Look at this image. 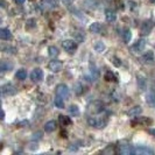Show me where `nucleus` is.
<instances>
[{
  "mask_svg": "<svg viewBox=\"0 0 155 155\" xmlns=\"http://www.w3.org/2000/svg\"><path fill=\"white\" fill-rule=\"evenodd\" d=\"M74 89H75V93L78 94V96L84 92V86L82 85L81 83H76V84L74 85Z\"/></svg>",
  "mask_w": 155,
  "mask_h": 155,
  "instance_id": "cd10ccee",
  "label": "nucleus"
},
{
  "mask_svg": "<svg viewBox=\"0 0 155 155\" xmlns=\"http://www.w3.org/2000/svg\"><path fill=\"white\" fill-rule=\"evenodd\" d=\"M12 38H13V35H12L9 29H7V28H1L0 29V39L1 40L9 41V40H12Z\"/></svg>",
  "mask_w": 155,
  "mask_h": 155,
  "instance_id": "9d476101",
  "label": "nucleus"
},
{
  "mask_svg": "<svg viewBox=\"0 0 155 155\" xmlns=\"http://www.w3.org/2000/svg\"><path fill=\"white\" fill-rule=\"evenodd\" d=\"M123 39H124L126 43H128L131 41V39H132V31H131V29H127V28L124 29V31H123Z\"/></svg>",
  "mask_w": 155,
  "mask_h": 155,
  "instance_id": "4be33fe9",
  "label": "nucleus"
},
{
  "mask_svg": "<svg viewBox=\"0 0 155 155\" xmlns=\"http://www.w3.org/2000/svg\"><path fill=\"white\" fill-rule=\"evenodd\" d=\"M54 104L55 106H56V109H64V101H63L62 97H60V96L55 97Z\"/></svg>",
  "mask_w": 155,
  "mask_h": 155,
  "instance_id": "412c9836",
  "label": "nucleus"
},
{
  "mask_svg": "<svg viewBox=\"0 0 155 155\" xmlns=\"http://www.w3.org/2000/svg\"><path fill=\"white\" fill-rule=\"evenodd\" d=\"M1 92L4 96H13L16 93V89L15 86L12 85V84H6L1 87Z\"/></svg>",
  "mask_w": 155,
  "mask_h": 155,
  "instance_id": "1a4fd4ad",
  "label": "nucleus"
},
{
  "mask_svg": "<svg viewBox=\"0 0 155 155\" xmlns=\"http://www.w3.org/2000/svg\"><path fill=\"white\" fill-rule=\"evenodd\" d=\"M56 94L62 97L63 99H68L70 97V90L65 84H58L56 86Z\"/></svg>",
  "mask_w": 155,
  "mask_h": 155,
  "instance_id": "7ed1b4c3",
  "label": "nucleus"
},
{
  "mask_svg": "<svg viewBox=\"0 0 155 155\" xmlns=\"http://www.w3.org/2000/svg\"><path fill=\"white\" fill-rule=\"evenodd\" d=\"M103 110H104V105L99 101H93L89 105V112H91V113H101L103 112Z\"/></svg>",
  "mask_w": 155,
  "mask_h": 155,
  "instance_id": "39448f33",
  "label": "nucleus"
},
{
  "mask_svg": "<svg viewBox=\"0 0 155 155\" xmlns=\"http://www.w3.org/2000/svg\"><path fill=\"white\" fill-rule=\"evenodd\" d=\"M148 132L150 133L152 135H154L155 137V128H149V130H148Z\"/></svg>",
  "mask_w": 155,
  "mask_h": 155,
  "instance_id": "c9c22d12",
  "label": "nucleus"
},
{
  "mask_svg": "<svg viewBox=\"0 0 155 155\" xmlns=\"http://www.w3.org/2000/svg\"><path fill=\"white\" fill-rule=\"evenodd\" d=\"M62 47L67 53L72 54V53L77 49V42L74 41V40H64L62 42Z\"/></svg>",
  "mask_w": 155,
  "mask_h": 155,
  "instance_id": "f03ea898",
  "label": "nucleus"
},
{
  "mask_svg": "<svg viewBox=\"0 0 155 155\" xmlns=\"http://www.w3.org/2000/svg\"><path fill=\"white\" fill-rule=\"evenodd\" d=\"M48 53H49V56H50V57H56V56H58V54H60L58 49H57V48H56L55 46L49 47V49H48Z\"/></svg>",
  "mask_w": 155,
  "mask_h": 155,
  "instance_id": "a878e982",
  "label": "nucleus"
},
{
  "mask_svg": "<svg viewBox=\"0 0 155 155\" xmlns=\"http://www.w3.org/2000/svg\"><path fill=\"white\" fill-rule=\"evenodd\" d=\"M155 152L147 146H135L133 148V154L137 155H153Z\"/></svg>",
  "mask_w": 155,
  "mask_h": 155,
  "instance_id": "20e7f679",
  "label": "nucleus"
},
{
  "mask_svg": "<svg viewBox=\"0 0 155 155\" xmlns=\"http://www.w3.org/2000/svg\"><path fill=\"white\" fill-rule=\"evenodd\" d=\"M41 137H42V133L41 132H38V133H34L33 134V140H36V139H41Z\"/></svg>",
  "mask_w": 155,
  "mask_h": 155,
  "instance_id": "72a5a7b5",
  "label": "nucleus"
},
{
  "mask_svg": "<svg viewBox=\"0 0 155 155\" xmlns=\"http://www.w3.org/2000/svg\"><path fill=\"white\" fill-rule=\"evenodd\" d=\"M87 124L91 127H96V128H103L107 124V120H103L101 118H96V117H90L87 118Z\"/></svg>",
  "mask_w": 155,
  "mask_h": 155,
  "instance_id": "f257e3e1",
  "label": "nucleus"
},
{
  "mask_svg": "<svg viewBox=\"0 0 155 155\" xmlns=\"http://www.w3.org/2000/svg\"><path fill=\"white\" fill-rule=\"evenodd\" d=\"M2 50H4V53H7V54H15L16 53V49L13 47H5Z\"/></svg>",
  "mask_w": 155,
  "mask_h": 155,
  "instance_id": "2f4dec72",
  "label": "nucleus"
},
{
  "mask_svg": "<svg viewBox=\"0 0 155 155\" xmlns=\"http://www.w3.org/2000/svg\"><path fill=\"white\" fill-rule=\"evenodd\" d=\"M105 45H104V42H101V41H98V42H96V45H94V50L97 51V53H103L104 50H105Z\"/></svg>",
  "mask_w": 155,
  "mask_h": 155,
  "instance_id": "393cba45",
  "label": "nucleus"
},
{
  "mask_svg": "<svg viewBox=\"0 0 155 155\" xmlns=\"http://www.w3.org/2000/svg\"><path fill=\"white\" fill-rule=\"evenodd\" d=\"M58 120L60 123L63 125V126H67V125H71V119L69 117H65V116H60L58 117Z\"/></svg>",
  "mask_w": 155,
  "mask_h": 155,
  "instance_id": "bb28decb",
  "label": "nucleus"
},
{
  "mask_svg": "<svg viewBox=\"0 0 155 155\" xmlns=\"http://www.w3.org/2000/svg\"><path fill=\"white\" fill-rule=\"evenodd\" d=\"M142 112V109L140 107V106H135V107H133L128 112H127V114L130 117H135V116H140V113Z\"/></svg>",
  "mask_w": 155,
  "mask_h": 155,
  "instance_id": "aec40b11",
  "label": "nucleus"
},
{
  "mask_svg": "<svg viewBox=\"0 0 155 155\" xmlns=\"http://www.w3.org/2000/svg\"><path fill=\"white\" fill-rule=\"evenodd\" d=\"M153 22L152 21H149V20H146V21H143L142 25H141V28H140V31H141V34L142 35H148L152 29H153Z\"/></svg>",
  "mask_w": 155,
  "mask_h": 155,
  "instance_id": "423d86ee",
  "label": "nucleus"
},
{
  "mask_svg": "<svg viewBox=\"0 0 155 155\" xmlns=\"http://www.w3.org/2000/svg\"><path fill=\"white\" fill-rule=\"evenodd\" d=\"M142 58H143V61L146 63H152L154 62L155 60V55H154V51H152V50H148L146 51L143 56H142Z\"/></svg>",
  "mask_w": 155,
  "mask_h": 155,
  "instance_id": "4468645a",
  "label": "nucleus"
},
{
  "mask_svg": "<svg viewBox=\"0 0 155 155\" xmlns=\"http://www.w3.org/2000/svg\"><path fill=\"white\" fill-rule=\"evenodd\" d=\"M25 125H28V121H21L18 124V126H25Z\"/></svg>",
  "mask_w": 155,
  "mask_h": 155,
  "instance_id": "e433bc0d",
  "label": "nucleus"
},
{
  "mask_svg": "<svg viewBox=\"0 0 155 155\" xmlns=\"http://www.w3.org/2000/svg\"><path fill=\"white\" fill-rule=\"evenodd\" d=\"M119 153H121V154H131V153H133V149L131 148V146H127V145L119 146Z\"/></svg>",
  "mask_w": 155,
  "mask_h": 155,
  "instance_id": "b1692460",
  "label": "nucleus"
},
{
  "mask_svg": "<svg viewBox=\"0 0 155 155\" xmlns=\"http://www.w3.org/2000/svg\"><path fill=\"white\" fill-rule=\"evenodd\" d=\"M55 130H56V123H55L54 120H50V121L46 123V125H45V131L47 133L54 132Z\"/></svg>",
  "mask_w": 155,
  "mask_h": 155,
  "instance_id": "2eb2a0df",
  "label": "nucleus"
},
{
  "mask_svg": "<svg viewBox=\"0 0 155 155\" xmlns=\"http://www.w3.org/2000/svg\"><path fill=\"white\" fill-rule=\"evenodd\" d=\"M105 18H106V20H107L109 22H114L117 20L116 12L112 11V9H106V11H105Z\"/></svg>",
  "mask_w": 155,
  "mask_h": 155,
  "instance_id": "ddd939ff",
  "label": "nucleus"
},
{
  "mask_svg": "<svg viewBox=\"0 0 155 155\" xmlns=\"http://www.w3.org/2000/svg\"><path fill=\"white\" fill-rule=\"evenodd\" d=\"M14 1H15V4H18V5H22V4H25L26 0H14Z\"/></svg>",
  "mask_w": 155,
  "mask_h": 155,
  "instance_id": "f704fd0d",
  "label": "nucleus"
},
{
  "mask_svg": "<svg viewBox=\"0 0 155 155\" xmlns=\"http://www.w3.org/2000/svg\"><path fill=\"white\" fill-rule=\"evenodd\" d=\"M42 1H43L45 5L49 6V7H56L60 2V0H42Z\"/></svg>",
  "mask_w": 155,
  "mask_h": 155,
  "instance_id": "c85d7f7f",
  "label": "nucleus"
},
{
  "mask_svg": "<svg viewBox=\"0 0 155 155\" xmlns=\"http://www.w3.org/2000/svg\"><path fill=\"white\" fill-rule=\"evenodd\" d=\"M138 124L140 125H149L152 124V120L147 118V117H141V118H137L135 120L132 121V126H137Z\"/></svg>",
  "mask_w": 155,
  "mask_h": 155,
  "instance_id": "9b49d317",
  "label": "nucleus"
},
{
  "mask_svg": "<svg viewBox=\"0 0 155 155\" xmlns=\"http://www.w3.org/2000/svg\"><path fill=\"white\" fill-rule=\"evenodd\" d=\"M89 29L91 33H94V34H97V33H99L101 31V25L99 22H93L90 25V27H89Z\"/></svg>",
  "mask_w": 155,
  "mask_h": 155,
  "instance_id": "a211bd4d",
  "label": "nucleus"
},
{
  "mask_svg": "<svg viewBox=\"0 0 155 155\" xmlns=\"http://www.w3.org/2000/svg\"><path fill=\"white\" fill-rule=\"evenodd\" d=\"M64 1V4H69V2H72L74 0H63Z\"/></svg>",
  "mask_w": 155,
  "mask_h": 155,
  "instance_id": "4c0bfd02",
  "label": "nucleus"
},
{
  "mask_svg": "<svg viewBox=\"0 0 155 155\" xmlns=\"http://www.w3.org/2000/svg\"><path fill=\"white\" fill-rule=\"evenodd\" d=\"M13 69V63L8 62V61H2L1 64H0V70L2 72H6L8 70Z\"/></svg>",
  "mask_w": 155,
  "mask_h": 155,
  "instance_id": "f3484780",
  "label": "nucleus"
},
{
  "mask_svg": "<svg viewBox=\"0 0 155 155\" xmlns=\"http://www.w3.org/2000/svg\"><path fill=\"white\" fill-rule=\"evenodd\" d=\"M145 47H146V40H145V39H140V40H138L135 43H134V46H133V49H134L135 51L140 53V51H142V50L145 49Z\"/></svg>",
  "mask_w": 155,
  "mask_h": 155,
  "instance_id": "f8f14e48",
  "label": "nucleus"
},
{
  "mask_svg": "<svg viewBox=\"0 0 155 155\" xmlns=\"http://www.w3.org/2000/svg\"><path fill=\"white\" fill-rule=\"evenodd\" d=\"M146 103L149 106L155 107V92H149L146 96Z\"/></svg>",
  "mask_w": 155,
  "mask_h": 155,
  "instance_id": "dca6fc26",
  "label": "nucleus"
},
{
  "mask_svg": "<svg viewBox=\"0 0 155 155\" xmlns=\"http://www.w3.org/2000/svg\"><path fill=\"white\" fill-rule=\"evenodd\" d=\"M26 25H27V28H35V25H36V21H35V19H29L27 22H26Z\"/></svg>",
  "mask_w": 155,
  "mask_h": 155,
  "instance_id": "473e14b6",
  "label": "nucleus"
},
{
  "mask_svg": "<svg viewBox=\"0 0 155 155\" xmlns=\"http://www.w3.org/2000/svg\"><path fill=\"white\" fill-rule=\"evenodd\" d=\"M48 68L51 72H60L63 68V63L61 61H58V60H54V61H51L49 63Z\"/></svg>",
  "mask_w": 155,
  "mask_h": 155,
  "instance_id": "0eeeda50",
  "label": "nucleus"
},
{
  "mask_svg": "<svg viewBox=\"0 0 155 155\" xmlns=\"http://www.w3.org/2000/svg\"><path fill=\"white\" fill-rule=\"evenodd\" d=\"M74 36H75V41H76V42H82V41L85 40L84 34H82V33H75Z\"/></svg>",
  "mask_w": 155,
  "mask_h": 155,
  "instance_id": "7c9ffc66",
  "label": "nucleus"
},
{
  "mask_svg": "<svg viewBox=\"0 0 155 155\" xmlns=\"http://www.w3.org/2000/svg\"><path fill=\"white\" fill-rule=\"evenodd\" d=\"M31 79L33 82H40L43 79V71L40 69V68H36L31 71Z\"/></svg>",
  "mask_w": 155,
  "mask_h": 155,
  "instance_id": "6e6552de",
  "label": "nucleus"
},
{
  "mask_svg": "<svg viewBox=\"0 0 155 155\" xmlns=\"http://www.w3.org/2000/svg\"><path fill=\"white\" fill-rule=\"evenodd\" d=\"M104 78H105L106 82H117V81H118L117 76L112 72V71H106V74H105Z\"/></svg>",
  "mask_w": 155,
  "mask_h": 155,
  "instance_id": "6ab92c4d",
  "label": "nucleus"
},
{
  "mask_svg": "<svg viewBox=\"0 0 155 155\" xmlns=\"http://www.w3.org/2000/svg\"><path fill=\"white\" fill-rule=\"evenodd\" d=\"M15 77L19 79V81H25L27 78V71L25 69H20L16 71L15 74Z\"/></svg>",
  "mask_w": 155,
  "mask_h": 155,
  "instance_id": "5701e85b",
  "label": "nucleus"
},
{
  "mask_svg": "<svg viewBox=\"0 0 155 155\" xmlns=\"http://www.w3.org/2000/svg\"><path fill=\"white\" fill-rule=\"evenodd\" d=\"M69 112L72 116H79V109L77 105H71L69 107Z\"/></svg>",
  "mask_w": 155,
  "mask_h": 155,
  "instance_id": "c756f323",
  "label": "nucleus"
}]
</instances>
